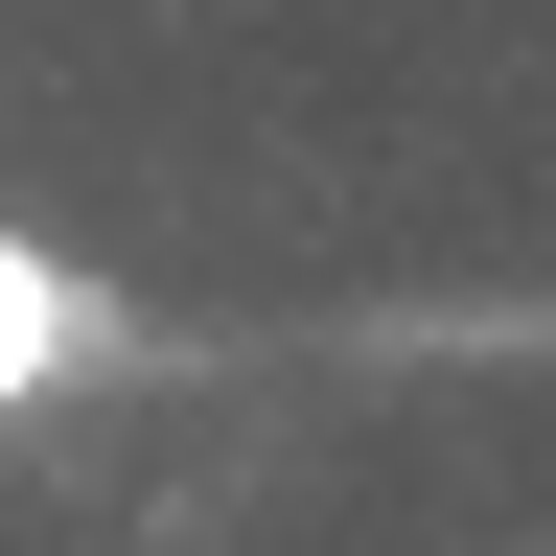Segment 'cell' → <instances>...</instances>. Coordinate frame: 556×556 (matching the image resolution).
<instances>
[{
  "instance_id": "6da1fadb",
  "label": "cell",
  "mask_w": 556,
  "mask_h": 556,
  "mask_svg": "<svg viewBox=\"0 0 556 556\" xmlns=\"http://www.w3.org/2000/svg\"><path fill=\"white\" fill-rule=\"evenodd\" d=\"M93 348H116V302H93V278H70L47 232H0V417H47L70 371H93Z\"/></svg>"
}]
</instances>
